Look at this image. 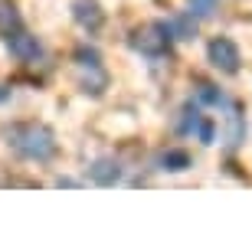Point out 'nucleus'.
<instances>
[{"mask_svg":"<svg viewBox=\"0 0 252 252\" xmlns=\"http://www.w3.org/2000/svg\"><path fill=\"white\" fill-rule=\"evenodd\" d=\"M196 102H200V105H223L226 98H223V92H220L216 85L200 82V85H196Z\"/></svg>","mask_w":252,"mask_h":252,"instance_id":"nucleus-14","label":"nucleus"},{"mask_svg":"<svg viewBox=\"0 0 252 252\" xmlns=\"http://www.w3.org/2000/svg\"><path fill=\"white\" fill-rule=\"evenodd\" d=\"M216 10V0H190V13L193 17H210Z\"/></svg>","mask_w":252,"mask_h":252,"instance_id":"nucleus-15","label":"nucleus"},{"mask_svg":"<svg viewBox=\"0 0 252 252\" xmlns=\"http://www.w3.org/2000/svg\"><path fill=\"white\" fill-rule=\"evenodd\" d=\"M160 170H167V174H184V170L193 167V158H190L184 148H167L164 154H160Z\"/></svg>","mask_w":252,"mask_h":252,"instance_id":"nucleus-8","label":"nucleus"},{"mask_svg":"<svg viewBox=\"0 0 252 252\" xmlns=\"http://www.w3.org/2000/svg\"><path fill=\"white\" fill-rule=\"evenodd\" d=\"M89 177H92V184H98V187H115L118 180H122V164L115 158H98L89 167Z\"/></svg>","mask_w":252,"mask_h":252,"instance_id":"nucleus-7","label":"nucleus"},{"mask_svg":"<svg viewBox=\"0 0 252 252\" xmlns=\"http://www.w3.org/2000/svg\"><path fill=\"white\" fill-rule=\"evenodd\" d=\"M226 122H229V148L243 144V138H246V118H243V108H239V105H233V108H229V115H226Z\"/></svg>","mask_w":252,"mask_h":252,"instance_id":"nucleus-11","label":"nucleus"},{"mask_svg":"<svg viewBox=\"0 0 252 252\" xmlns=\"http://www.w3.org/2000/svg\"><path fill=\"white\" fill-rule=\"evenodd\" d=\"M206 56H210L213 69H220V72H226V75H236L239 65H243V53H239V46H236L229 36H213L210 46H206Z\"/></svg>","mask_w":252,"mask_h":252,"instance_id":"nucleus-4","label":"nucleus"},{"mask_svg":"<svg viewBox=\"0 0 252 252\" xmlns=\"http://www.w3.org/2000/svg\"><path fill=\"white\" fill-rule=\"evenodd\" d=\"M170 43H174V36H170L167 23H160V20L144 23V27L134 30V36H131V46L138 49L141 56H148V59H164V56H170Z\"/></svg>","mask_w":252,"mask_h":252,"instance_id":"nucleus-3","label":"nucleus"},{"mask_svg":"<svg viewBox=\"0 0 252 252\" xmlns=\"http://www.w3.org/2000/svg\"><path fill=\"white\" fill-rule=\"evenodd\" d=\"M7 144L17 151L23 160H36V164H46V160H53V158L59 154L56 131L49 128V125H39V122L10 125Z\"/></svg>","mask_w":252,"mask_h":252,"instance_id":"nucleus-1","label":"nucleus"},{"mask_svg":"<svg viewBox=\"0 0 252 252\" xmlns=\"http://www.w3.org/2000/svg\"><path fill=\"white\" fill-rule=\"evenodd\" d=\"M72 59H75V69L82 72V89L92 95H102L108 89V72L102 65V53L89 43H82V46H75Z\"/></svg>","mask_w":252,"mask_h":252,"instance_id":"nucleus-2","label":"nucleus"},{"mask_svg":"<svg viewBox=\"0 0 252 252\" xmlns=\"http://www.w3.org/2000/svg\"><path fill=\"white\" fill-rule=\"evenodd\" d=\"M3 43H7L10 56L20 59V63H36V59H43V43L33 33H27V30H17V33L3 36Z\"/></svg>","mask_w":252,"mask_h":252,"instance_id":"nucleus-5","label":"nucleus"},{"mask_svg":"<svg viewBox=\"0 0 252 252\" xmlns=\"http://www.w3.org/2000/svg\"><path fill=\"white\" fill-rule=\"evenodd\" d=\"M170 36L174 39H193L196 36V17L193 13H177V17L167 23Z\"/></svg>","mask_w":252,"mask_h":252,"instance_id":"nucleus-10","label":"nucleus"},{"mask_svg":"<svg viewBox=\"0 0 252 252\" xmlns=\"http://www.w3.org/2000/svg\"><path fill=\"white\" fill-rule=\"evenodd\" d=\"M23 30V17L17 10V0H0V36H10Z\"/></svg>","mask_w":252,"mask_h":252,"instance_id":"nucleus-9","label":"nucleus"},{"mask_svg":"<svg viewBox=\"0 0 252 252\" xmlns=\"http://www.w3.org/2000/svg\"><path fill=\"white\" fill-rule=\"evenodd\" d=\"M193 134H196L200 144H213V141H216V122L210 118V115H200L196 125H193Z\"/></svg>","mask_w":252,"mask_h":252,"instance_id":"nucleus-12","label":"nucleus"},{"mask_svg":"<svg viewBox=\"0 0 252 252\" xmlns=\"http://www.w3.org/2000/svg\"><path fill=\"white\" fill-rule=\"evenodd\" d=\"M10 95H13V92H10V85H0V105H7Z\"/></svg>","mask_w":252,"mask_h":252,"instance_id":"nucleus-16","label":"nucleus"},{"mask_svg":"<svg viewBox=\"0 0 252 252\" xmlns=\"http://www.w3.org/2000/svg\"><path fill=\"white\" fill-rule=\"evenodd\" d=\"M196 118H200V108L196 105H184L180 108V118H177V134H193Z\"/></svg>","mask_w":252,"mask_h":252,"instance_id":"nucleus-13","label":"nucleus"},{"mask_svg":"<svg viewBox=\"0 0 252 252\" xmlns=\"http://www.w3.org/2000/svg\"><path fill=\"white\" fill-rule=\"evenodd\" d=\"M72 17H75V23L82 30H89V33H95V30L105 23V13H102V7H98V0H72Z\"/></svg>","mask_w":252,"mask_h":252,"instance_id":"nucleus-6","label":"nucleus"}]
</instances>
